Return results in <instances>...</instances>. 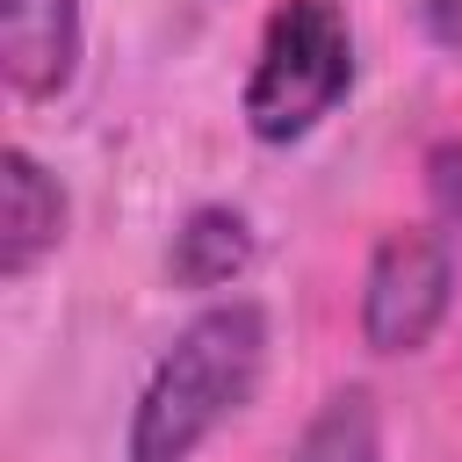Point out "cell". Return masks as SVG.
I'll return each instance as SVG.
<instances>
[{"label":"cell","mask_w":462,"mask_h":462,"mask_svg":"<svg viewBox=\"0 0 462 462\" xmlns=\"http://www.w3.org/2000/svg\"><path fill=\"white\" fill-rule=\"evenodd\" d=\"M260 375H267V310L253 296L195 310L130 404L123 462H195L202 440H217V426H231L253 404Z\"/></svg>","instance_id":"obj_1"},{"label":"cell","mask_w":462,"mask_h":462,"mask_svg":"<svg viewBox=\"0 0 462 462\" xmlns=\"http://www.w3.org/2000/svg\"><path fill=\"white\" fill-rule=\"evenodd\" d=\"M354 94V22L339 0H274L238 94L253 144H303Z\"/></svg>","instance_id":"obj_2"},{"label":"cell","mask_w":462,"mask_h":462,"mask_svg":"<svg viewBox=\"0 0 462 462\" xmlns=\"http://www.w3.org/2000/svg\"><path fill=\"white\" fill-rule=\"evenodd\" d=\"M455 310V245L426 224H397L368 245L361 267V346L368 354H426Z\"/></svg>","instance_id":"obj_3"},{"label":"cell","mask_w":462,"mask_h":462,"mask_svg":"<svg viewBox=\"0 0 462 462\" xmlns=\"http://www.w3.org/2000/svg\"><path fill=\"white\" fill-rule=\"evenodd\" d=\"M87 58L79 0H0V79L14 101H58Z\"/></svg>","instance_id":"obj_4"},{"label":"cell","mask_w":462,"mask_h":462,"mask_svg":"<svg viewBox=\"0 0 462 462\" xmlns=\"http://www.w3.org/2000/svg\"><path fill=\"white\" fill-rule=\"evenodd\" d=\"M72 202L29 144H0V282H29L65 245Z\"/></svg>","instance_id":"obj_5"},{"label":"cell","mask_w":462,"mask_h":462,"mask_svg":"<svg viewBox=\"0 0 462 462\" xmlns=\"http://www.w3.org/2000/svg\"><path fill=\"white\" fill-rule=\"evenodd\" d=\"M245 267H253V217H245V209H231V202H195V209L173 224V245H166L173 289H231Z\"/></svg>","instance_id":"obj_6"},{"label":"cell","mask_w":462,"mask_h":462,"mask_svg":"<svg viewBox=\"0 0 462 462\" xmlns=\"http://www.w3.org/2000/svg\"><path fill=\"white\" fill-rule=\"evenodd\" d=\"M289 462H383V404H375V390H368V383L332 390V397L303 419Z\"/></svg>","instance_id":"obj_7"},{"label":"cell","mask_w":462,"mask_h":462,"mask_svg":"<svg viewBox=\"0 0 462 462\" xmlns=\"http://www.w3.org/2000/svg\"><path fill=\"white\" fill-rule=\"evenodd\" d=\"M426 202H433L440 238L462 253V137H448V144L426 152Z\"/></svg>","instance_id":"obj_8"},{"label":"cell","mask_w":462,"mask_h":462,"mask_svg":"<svg viewBox=\"0 0 462 462\" xmlns=\"http://www.w3.org/2000/svg\"><path fill=\"white\" fill-rule=\"evenodd\" d=\"M419 22L448 58H462V0H419Z\"/></svg>","instance_id":"obj_9"}]
</instances>
